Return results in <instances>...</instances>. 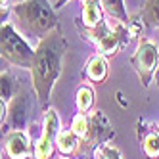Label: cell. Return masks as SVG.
<instances>
[{"instance_id":"cell-21","label":"cell","mask_w":159,"mask_h":159,"mask_svg":"<svg viewBox=\"0 0 159 159\" xmlns=\"http://www.w3.org/2000/svg\"><path fill=\"white\" fill-rule=\"evenodd\" d=\"M155 83H157V86H159V71H157V75H155Z\"/></svg>"},{"instance_id":"cell-22","label":"cell","mask_w":159,"mask_h":159,"mask_svg":"<svg viewBox=\"0 0 159 159\" xmlns=\"http://www.w3.org/2000/svg\"><path fill=\"white\" fill-rule=\"evenodd\" d=\"M19 2H23V0H14V4H19Z\"/></svg>"},{"instance_id":"cell-7","label":"cell","mask_w":159,"mask_h":159,"mask_svg":"<svg viewBox=\"0 0 159 159\" xmlns=\"http://www.w3.org/2000/svg\"><path fill=\"white\" fill-rule=\"evenodd\" d=\"M58 134H60L58 111L54 107H48L44 111V119H42V134L35 142V155H33V159H52Z\"/></svg>"},{"instance_id":"cell-18","label":"cell","mask_w":159,"mask_h":159,"mask_svg":"<svg viewBox=\"0 0 159 159\" xmlns=\"http://www.w3.org/2000/svg\"><path fill=\"white\" fill-rule=\"evenodd\" d=\"M69 129L83 140L86 130H88V113H77V115L73 117V121H71V127Z\"/></svg>"},{"instance_id":"cell-12","label":"cell","mask_w":159,"mask_h":159,"mask_svg":"<svg viewBox=\"0 0 159 159\" xmlns=\"http://www.w3.org/2000/svg\"><path fill=\"white\" fill-rule=\"evenodd\" d=\"M107 73H109V65H107V58L104 54H92L88 58L86 65H84V79H88L90 83L94 84H100L107 79Z\"/></svg>"},{"instance_id":"cell-19","label":"cell","mask_w":159,"mask_h":159,"mask_svg":"<svg viewBox=\"0 0 159 159\" xmlns=\"http://www.w3.org/2000/svg\"><path fill=\"white\" fill-rule=\"evenodd\" d=\"M14 0H0V8H2V12H0V17H2V23L8 21V16L12 14V8H14Z\"/></svg>"},{"instance_id":"cell-15","label":"cell","mask_w":159,"mask_h":159,"mask_svg":"<svg viewBox=\"0 0 159 159\" xmlns=\"http://www.w3.org/2000/svg\"><path fill=\"white\" fill-rule=\"evenodd\" d=\"M102 6H104V12L113 19V21H121V23L129 25V14H127V8H125L123 0H102Z\"/></svg>"},{"instance_id":"cell-4","label":"cell","mask_w":159,"mask_h":159,"mask_svg":"<svg viewBox=\"0 0 159 159\" xmlns=\"http://www.w3.org/2000/svg\"><path fill=\"white\" fill-rule=\"evenodd\" d=\"M0 54L2 60L21 69H31L35 60V48L25 37H21L12 21H4L0 27Z\"/></svg>"},{"instance_id":"cell-17","label":"cell","mask_w":159,"mask_h":159,"mask_svg":"<svg viewBox=\"0 0 159 159\" xmlns=\"http://www.w3.org/2000/svg\"><path fill=\"white\" fill-rule=\"evenodd\" d=\"M16 94H17L16 92V81H14L12 73L2 69V75H0V98H2L4 104H10Z\"/></svg>"},{"instance_id":"cell-3","label":"cell","mask_w":159,"mask_h":159,"mask_svg":"<svg viewBox=\"0 0 159 159\" xmlns=\"http://www.w3.org/2000/svg\"><path fill=\"white\" fill-rule=\"evenodd\" d=\"M81 37H84V40H88L90 44H94L96 50L100 54H104L106 58L115 56L121 48H125L130 42V29L129 25L121 23V21H102L96 27H83L77 25Z\"/></svg>"},{"instance_id":"cell-14","label":"cell","mask_w":159,"mask_h":159,"mask_svg":"<svg viewBox=\"0 0 159 159\" xmlns=\"http://www.w3.org/2000/svg\"><path fill=\"white\" fill-rule=\"evenodd\" d=\"M138 17L148 29H159V0H142Z\"/></svg>"},{"instance_id":"cell-20","label":"cell","mask_w":159,"mask_h":159,"mask_svg":"<svg viewBox=\"0 0 159 159\" xmlns=\"http://www.w3.org/2000/svg\"><path fill=\"white\" fill-rule=\"evenodd\" d=\"M65 2H69V0H56V4H54V8H61Z\"/></svg>"},{"instance_id":"cell-6","label":"cell","mask_w":159,"mask_h":159,"mask_svg":"<svg viewBox=\"0 0 159 159\" xmlns=\"http://www.w3.org/2000/svg\"><path fill=\"white\" fill-rule=\"evenodd\" d=\"M130 65L134 67L136 75L140 79V84L144 88H148L153 81L155 75L159 71V48L157 44L146 37H140L136 52L130 58Z\"/></svg>"},{"instance_id":"cell-8","label":"cell","mask_w":159,"mask_h":159,"mask_svg":"<svg viewBox=\"0 0 159 159\" xmlns=\"http://www.w3.org/2000/svg\"><path fill=\"white\" fill-rule=\"evenodd\" d=\"M27 117H29V92L19 90L8 104L6 119L2 121V127L6 125L8 130H25L27 127Z\"/></svg>"},{"instance_id":"cell-11","label":"cell","mask_w":159,"mask_h":159,"mask_svg":"<svg viewBox=\"0 0 159 159\" xmlns=\"http://www.w3.org/2000/svg\"><path fill=\"white\" fill-rule=\"evenodd\" d=\"M104 14L106 12L102 6V0H81V17L75 19V25L96 27L102 21H106Z\"/></svg>"},{"instance_id":"cell-10","label":"cell","mask_w":159,"mask_h":159,"mask_svg":"<svg viewBox=\"0 0 159 159\" xmlns=\"http://www.w3.org/2000/svg\"><path fill=\"white\" fill-rule=\"evenodd\" d=\"M138 142L140 148L148 159H159V129L157 123H150V121H138Z\"/></svg>"},{"instance_id":"cell-1","label":"cell","mask_w":159,"mask_h":159,"mask_svg":"<svg viewBox=\"0 0 159 159\" xmlns=\"http://www.w3.org/2000/svg\"><path fill=\"white\" fill-rule=\"evenodd\" d=\"M65 52H67V40L60 29L44 37L35 48V60L31 65V83L42 111L48 109L54 84L58 83L61 75V63Z\"/></svg>"},{"instance_id":"cell-2","label":"cell","mask_w":159,"mask_h":159,"mask_svg":"<svg viewBox=\"0 0 159 159\" xmlns=\"http://www.w3.org/2000/svg\"><path fill=\"white\" fill-rule=\"evenodd\" d=\"M12 23L21 37L37 44L56 29H60L56 8L48 0H23L14 4Z\"/></svg>"},{"instance_id":"cell-13","label":"cell","mask_w":159,"mask_h":159,"mask_svg":"<svg viewBox=\"0 0 159 159\" xmlns=\"http://www.w3.org/2000/svg\"><path fill=\"white\" fill-rule=\"evenodd\" d=\"M79 146H81V138L71 130H60L58 138H56V148L63 157H75L79 152Z\"/></svg>"},{"instance_id":"cell-9","label":"cell","mask_w":159,"mask_h":159,"mask_svg":"<svg viewBox=\"0 0 159 159\" xmlns=\"http://www.w3.org/2000/svg\"><path fill=\"white\" fill-rule=\"evenodd\" d=\"M4 153L8 159H33L35 144H31L25 130H8L4 136Z\"/></svg>"},{"instance_id":"cell-5","label":"cell","mask_w":159,"mask_h":159,"mask_svg":"<svg viewBox=\"0 0 159 159\" xmlns=\"http://www.w3.org/2000/svg\"><path fill=\"white\" fill-rule=\"evenodd\" d=\"M113 138H115V130H113L109 119L102 111H90L88 113V130L84 134V138L81 140V146H79V152L75 157L96 155Z\"/></svg>"},{"instance_id":"cell-16","label":"cell","mask_w":159,"mask_h":159,"mask_svg":"<svg viewBox=\"0 0 159 159\" xmlns=\"http://www.w3.org/2000/svg\"><path fill=\"white\" fill-rule=\"evenodd\" d=\"M75 104H77L79 113H90V109L94 106V90L86 84L79 86L77 94H75Z\"/></svg>"},{"instance_id":"cell-23","label":"cell","mask_w":159,"mask_h":159,"mask_svg":"<svg viewBox=\"0 0 159 159\" xmlns=\"http://www.w3.org/2000/svg\"><path fill=\"white\" fill-rule=\"evenodd\" d=\"M157 129H159V123H157Z\"/></svg>"}]
</instances>
